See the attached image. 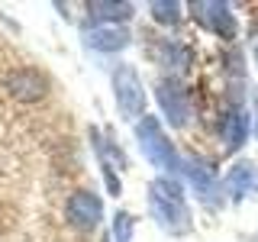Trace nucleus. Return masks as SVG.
<instances>
[{
  "instance_id": "f257e3e1",
  "label": "nucleus",
  "mask_w": 258,
  "mask_h": 242,
  "mask_svg": "<svg viewBox=\"0 0 258 242\" xmlns=\"http://www.w3.org/2000/svg\"><path fill=\"white\" fill-rule=\"evenodd\" d=\"M149 210L155 223L171 236H181L190 229V210L184 200V188L171 177H155L149 184Z\"/></svg>"
},
{
  "instance_id": "f03ea898",
  "label": "nucleus",
  "mask_w": 258,
  "mask_h": 242,
  "mask_svg": "<svg viewBox=\"0 0 258 242\" xmlns=\"http://www.w3.org/2000/svg\"><path fill=\"white\" fill-rule=\"evenodd\" d=\"M136 136H139V149H142V155L152 161L155 168H161V171H177V152H174V145L171 139H168L165 133H161V123L155 116H142L139 119V126H136Z\"/></svg>"
},
{
  "instance_id": "7ed1b4c3",
  "label": "nucleus",
  "mask_w": 258,
  "mask_h": 242,
  "mask_svg": "<svg viewBox=\"0 0 258 242\" xmlns=\"http://www.w3.org/2000/svg\"><path fill=\"white\" fill-rule=\"evenodd\" d=\"M113 97H116V107L123 119L145 116V91L133 65H116V71H113Z\"/></svg>"
},
{
  "instance_id": "20e7f679",
  "label": "nucleus",
  "mask_w": 258,
  "mask_h": 242,
  "mask_svg": "<svg viewBox=\"0 0 258 242\" xmlns=\"http://www.w3.org/2000/svg\"><path fill=\"white\" fill-rule=\"evenodd\" d=\"M155 97H158L161 113H165V119H168L171 126L181 129V126H187V123H190V97H187V91H184V87L177 84L174 78L158 81Z\"/></svg>"
},
{
  "instance_id": "39448f33",
  "label": "nucleus",
  "mask_w": 258,
  "mask_h": 242,
  "mask_svg": "<svg viewBox=\"0 0 258 242\" xmlns=\"http://www.w3.org/2000/svg\"><path fill=\"white\" fill-rule=\"evenodd\" d=\"M64 216L71 220V226H78V229L91 232L94 226L103 220V204H100V197H97V194H91V191H78V194H71L68 207H64Z\"/></svg>"
},
{
  "instance_id": "423d86ee",
  "label": "nucleus",
  "mask_w": 258,
  "mask_h": 242,
  "mask_svg": "<svg viewBox=\"0 0 258 242\" xmlns=\"http://www.w3.org/2000/svg\"><path fill=\"white\" fill-rule=\"evenodd\" d=\"M190 10H194V20L200 26H207L210 32H216L223 39L236 36V16L229 13L226 4H190Z\"/></svg>"
},
{
  "instance_id": "0eeeda50",
  "label": "nucleus",
  "mask_w": 258,
  "mask_h": 242,
  "mask_svg": "<svg viewBox=\"0 0 258 242\" xmlns=\"http://www.w3.org/2000/svg\"><path fill=\"white\" fill-rule=\"evenodd\" d=\"M84 42L97 52H119L129 45V32L116 23H97V26L84 29Z\"/></svg>"
},
{
  "instance_id": "6e6552de",
  "label": "nucleus",
  "mask_w": 258,
  "mask_h": 242,
  "mask_svg": "<svg viewBox=\"0 0 258 242\" xmlns=\"http://www.w3.org/2000/svg\"><path fill=\"white\" fill-rule=\"evenodd\" d=\"M7 87H10V94H13V97H20V100H39V97L48 91L45 78L39 75V71H32V68L13 71L10 81H7Z\"/></svg>"
},
{
  "instance_id": "1a4fd4ad",
  "label": "nucleus",
  "mask_w": 258,
  "mask_h": 242,
  "mask_svg": "<svg viewBox=\"0 0 258 242\" xmlns=\"http://www.w3.org/2000/svg\"><path fill=\"white\" fill-rule=\"evenodd\" d=\"M226 191H229L236 200L245 197L248 191H258V168L252 161H239V165L226 174Z\"/></svg>"
},
{
  "instance_id": "9d476101",
  "label": "nucleus",
  "mask_w": 258,
  "mask_h": 242,
  "mask_svg": "<svg viewBox=\"0 0 258 242\" xmlns=\"http://www.w3.org/2000/svg\"><path fill=\"white\" fill-rule=\"evenodd\" d=\"M245 136H248V113L242 107H232L223 116V142H226V149L236 152L239 145L245 142Z\"/></svg>"
},
{
  "instance_id": "9b49d317",
  "label": "nucleus",
  "mask_w": 258,
  "mask_h": 242,
  "mask_svg": "<svg viewBox=\"0 0 258 242\" xmlns=\"http://www.w3.org/2000/svg\"><path fill=\"white\" fill-rule=\"evenodd\" d=\"M184 174L190 177V184L197 188L200 197L210 200V194H213V188H216V171L213 168H210L207 161H200V158H187L184 161Z\"/></svg>"
},
{
  "instance_id": "f8f14e48",
  "label": "nucleus",
  "mask_w": 258,
  "mask_h": 242,
  "mask_svg": "<svg viewBox=\"0 0 258 242\" xmlns=\"http://www.w3.org/2000/svg\"><path fill=\"white\" fill-rule=\"evenodd\" d=\"M87 10L100 23H123L133 16V4H87Z\"/></svg>"
},
{
  "instance_id": "ddd939ff",
  "label": "nucleus",
  "mask_w": 258,
  "mask_h": 242,
  "mask_svg": "<svg viewBox=\"0 0 258 242\" xmlns=\"http://www.w3.org/2000/svg\"><path fill=\"white\" fill-rule=\"evenodd\" d=\"M133 229H136L133 213L119 210V213L113 216V242H129V239H133Z\"/></svg>"
},
{
  "instance_id": "4468645a",
  "label": "nucleus",
  "mask_w": 258,
  "mask_h": 242,
  "mask_svg": "<svg viewBox=\"0 0 258 242\" xmlns=\"http://www.w3.org/2000/svg\"><path fill=\"white\" fill-rule=\"evenodd\" d=\"M152 16H155L158 23H165V26H174V23L181 20V7L177 4H152Z\"/></svg>"
},
{
  "instance_id": "2eb2a0df",
  "label": "nucleus",
  "mask_w": 258,
  "mask_h": 242,
  "mask_svg": "<svg viewBox=\"0 0 258 242\" xmlns=\"http://www.w3.org/2000/svg\"><path fill=\"white\" fill-rule=\"evenodd\" d=\"M255 136H258V97H255Z\"/></svg>"
},
{
  "instance_id": "dca6fc26",
  "label": "nucleus",
  "mask_w": 258,
  "mask_h": 242,
  "mask_svg": "<svg viewBox=\"0 0 258 242\" xmlns=\"http://www.w3.org/2000/svg\"><path fill=\"white\" fill-rule=\"evenodd\" d=\"M255 62H258V48H255Z\"/></svg>"
}]
</instances>
